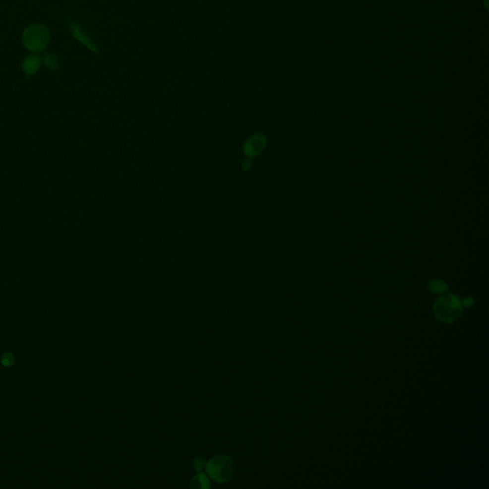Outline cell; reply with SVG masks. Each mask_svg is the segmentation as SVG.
I'll list each match as a JSON object with an SVG mask.
<instances>
[{"mask_svg": "<svg viewBox=\"0 0 489 489\" xmlns=\"http://www.w3.org/2000/svg\"><path fill=\"white\" fill-rule=\"evenodd\" d=\"M463 312V303L455 295L448 294L438 297L434 305V313L440 322L453 323L457 321Z\"/></svg>", "mask_w": 489, "mask_h": 489, "instance_id": "6da1fadb", "label": "cell"}, {"mask_svg": "<svg viewBox=\"0 0 489 489\" xmlns=\"http://www.w3.org/2000/svg\"><path fill=\"white\" fill-rule=\"evenodd\" d=\"M50 34L42 24H32L27 27L22 34V42L27 49L32 52L42 51L49 42Z\"/></svg>", "mask_w": 489, "mask_h": 489, "instance_id": "7a4b0ae2", "label": "cell"}, {"mask_svg": "<svg viewBox=\"0 0 489 489\" xmlns=\"http://www.w3.org/2000/svg\"><path fill=\"white\" fill-rule=\"evenodd\" d=\"M206 466V472L217 483H226L234 475V464L227 456H216Z\"/></svg>", "mask_w": 489, "mask_h": 489, "instance_id": "3957f363", "label": "cell"}, {"mask_svg": "<svg viewBox=\"0 0 489 489\" xmlns=\"http://www.w3.org/2000/svg\"><path fill=\"white\" fill-rule=\"evenodd\" d=\"M70 26H71V30H72V33H73V36L75 37V39L80 41L85 47H87L89 50L94 52L95 54L100 53L99 46L96 44V42L93 40V39L89 36V34L87 33V31L82 26L78 24L77 22H73V21H71Z\"/></svg>", "mask_w": 489, "mask_h": 489, "instance_id": "277c9868", "label": "cell"}, {"mask_svg": "<svg viewBox=\"0 0 489 489\" xmlns=\"http://www.w3.org/2000/svg\"><path fill=\"white\" fill-rule=\"evenodd\" d=\"M40 66V59L36 55H30L26 57L23 61L22 68L27 76L34 75L39 71Z\"/></svg>", "mask_w": 489, "mask_h": 489, "instance_id": "5b68a950", "label": "cell"}, {"mask_svg": "<svg viewBox=\"0 0 489 489\" xmlns=\"http://www.w3.org/2000/svg\"><path fill=\"white\" fill-rule=\"evenodd\" d=\"M429 290L434 294H444L448 290L447 284L440 280H433L428 285Z\"/></svg>", "mask_w": 489, "mask_h": 489, "instance_id": "8992f818", "label": "cell"}, {"mask_svg": "<svg viewBox=\"0 0 489 489\" xmlns=\"http://www.w3.org/2000/svg\"><path fill=\"white\" fill-rule=\"evenodd\" d=\"M209 487V481L204 474H198L191 481V488L193 489H207Z\"/></svg>", "mask_w": 489, "mask_h": 489, "instance_id": "52a82bcc", "label": "cell"}, {"mask_svg": "<svg viewBox=\"0 0 489 489\" xmlns=\"http://www.w3.org/2000/svg\"><path fill=\"white\" fill-rule=\"evenodd\" d=\"M44 62H45V65L47 66V68L49 70H56L58 68V66H59L57 57L54 54H52V53H49L48 55L45 56Z\"/></svg>", "mask_w": 489, "mask_h": 489, "instance_id": "ba28073f", "label": "cell"}, {"mask_svg": "<svg viewBox=\"0 0 489 489\" xmlns=\"http://www.w3.org/2000/svg\"><path fill=\"white\" fill-rule=\"evenodd\" d=\"M204 467H205V462H204V460H202L200 458L195 459V461H194V468L197 471H201Z\"/></svg>", "mask_w": 489, "mask_h": 489, "instance_id": "9c48e42d", "label": "cell"}, {"mask_svg": "<svg viewBox=\"0 0 489 489\" xmlns=\"http://www.w3.org/2000/svg\"><path fill=\"white\" fill-rule=\"evenodd\" d=\"M2 363L6 366H10L13 363V358L10 354H6L2 357Z\"/></svg>", "mask_w": 489, "mask_h": 489, "instance_id": "30bf717a", "label": "cell"}, {"mask_svg": "<svg viewBox=\"0 0 489 489\" xmlns=\"http://www.w3.org/2000/svg\"><path fill=\"white\" fill-rule=\"evenodd\" d=\"M462 303H463V306H467V307H469V306H471V305L473 304V299H472V298H470V297H468V298H466V299L464 300V302H462Z\"/></svg>", "mask_w": 489, "mask_h": 489, "instance_id": "8fae6325", "label": "cell"}]
</instances>
